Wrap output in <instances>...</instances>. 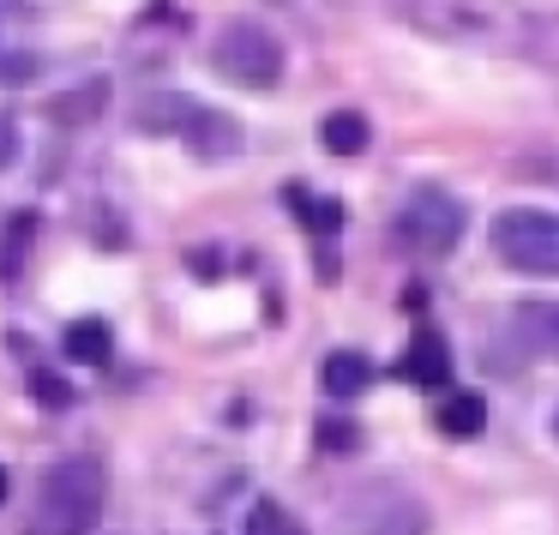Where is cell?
I'll use <instances>...</instances> for the list:
<instances>
[{"label": "cell", "instance_id": "cell-1", "mask_svg": "<svg viewBox=\"0 0 559 535\" xmlns=\"http://www.w3.org/2000/svg\"><path fill=\"white\" fill-rule=\"evenodd\" d=\"M109 506V463L97 451L61 457L37 487V506L25 518V535H91Z\"/></svg>", "mask_w": 559, "mask_h": 535}, {"label": "cell", "instance_id": "cell-2", "mask_svg": "<svg viewBox=\"0 0 559 535\" xmlns=\"http://www.w3.org/2000/svg\"><path fill=\"white\" fill-rule=\"evenodd\" d=\"M139 133L181 139L187 157H199V163H229L235 151H241L235 115L211 109V103H199V97H181V91H157V97L139 103Z\"/></svg>", "mask_w": 559, "mask_h": 535}, {"label": "cell", "instance_id": "cell-3", "mask_svg": "<svg viewBox=\"0 0 559 535\" xmlns=\"http://www.w3.org/2000/svg\"><path fill=\"white\" fill-rule=\"evenodd\" d=\"M409 31L439 43H518V25L499 0H385Z\"/></svg>", "mask_w": 559, "mask_h": 535}, {"label": "cell", "instance_id": "cell-4", "mask_svg": "<svg viewBox=\"0 0 559 535\" xmlns=\"http://www.w3.org/2000/svg\"><path fill=\"white\" fill-rule=\"evenodd\" d=\"M283 67H289L283 37L271 25H259V19H229L217 31V43H211V73L235 91H277Z\"/></svg>", "mask_w": 559, "mask_h": 535}, {"label": "cell", "instance_id": "cell-5", "mask_svg": "<svg viewBox=\"0 0 559 535\" xmlns=\"http://www.w3.org/2000/svg\"><path fill=\"white\" fill-rule=\"evenodd\" d=\"M493 259L523 277H559V217L554 211H499L493 229Z\"/></svg>", "mask_w": 559, "mask_h": 535}, {"label": "cell", "instance_id": "cell-6", "mask_svg": "<svg viewBox=\"0 0 559 535\" xmlns=\"http://www.w3.org/2000/svg\"><path fill=\"white\" fill-rule=\"evenodd\" d=\"M397 241L415 247V253H451L463 241V205L445 193V187H415L397 211Z\"/></svg>", "mask_w": 559, "mask_h": 535}, {"label": "cell", "instance_id": "cell-7", "mask_svg": "<svg viewBox=\"0 0 559 535\" xmlns=\"http://www.w3.org/2000/svg\"><path fill=\"white\" fill-rule=\"evenodd\" d=\"M343 523H349L355 535H421L427 530L421 506H415L409 494H391V487H373V494L361 487Z\"/></svg>", "mask_w": 559, "mask_h": 535}, {"label": "cell", "instance_id": "cell-8", "mask_svg": "<svg viewBox=\"0 0 559 535\" xmlns=\"http://www.w3.org/2000/svg\"><path fill=\"white\" fill-rule=\"evenodd\" d=\"M403 379H415V385L439 391L451 379V343L439 337V331H415L409 355H403Z\"/></svg>", "mask_w": 559, "mask_h": 535}, {"label": "cell", "instance_id": "cell-9", "mask_svg": "<svg viewBox=\"0 0 559 535\" xmlns=\"http://www.w3.org/2000/svg\"><path fill=\"white\" fill-rule=\"evenodd\" d=\"M319 385H325L331 403H349V397H361V391L373 385V361H367L361 349H337V355H325V367H319Z\"/></svg>", "mask_w": 559, "mask_h": 535}, {"label": "cell", "instance_id": "cell-10", "mask_svg": "<svg viewBox=\"0 0 559 535\" xmlns=\"http://www.w3.org/2000/svg\"><path fill=\"white\" fill-rule=\"evenodd\" d=\"M511 49H518L523 61L559 73V13H518V43H511Z\"/></svg>", "mask_w": 559, "mask_h": 535}, {"label": "cell", "instance_id": "cell-11", "mask_svg": "<svg viewBox=\"0 0 559 535\" xmlns=\"http://www.w3.org/2000/svg\"><path fill=\"white\" fill-rule=\"evenodd\" d=\"M319 145H325L331 157H361V151L373 145V127H367L361 109H331L325 121H319Z\"/></svg>", "mask_w": 559, "mask_h": 535}, {"label": "cell", "instance_id": "cell-12", "mask_svg": "<svg viewBox=\"0 0 559 535\" xmlns=\"http://www.w3.org/2000/svg\"><path fill=\"white\" fill-rule=\"evenodd\" d=\"M103 109H109V79H85L79 91H61V97L49 103V121L85 127V121H97Z\"/></svg>", "mask_w": 559, "mask_h": 535}, {"label": "cell", "instance_id": "cell-13", "mask_svg": "<svg viewBox=\"0 0 559 535\" xmlns=\"http://www.w3.org/2000/svg\"><path fill=\"white\" fill-rule=\"evenodd\" d=\"M511 325H518V337L530 343L535 355H554L559 361V301H523Z\"/></svg>", "mask_w": 559, "mask_h": 535}, {"label": "cell", "instance_id": "cell-14", "mask_svg": "<svg viewBox=\"0 0 559 535\" xmlns=\"http://www.w3.org/2000/svg\"><path fill=\"white\" fill-rule=\"evenodd\" d=\"M61 349L73 355L79 367H103L115 355V331H109V319H73L67 325V337H61Z\"/></svg>", "mask_w": 559, "mask_h": 535}, {"label": "cell", "instance_id": "cell-15", "mask_svg": "<svg viewBox=\"0 0 559 535\" xmlns=\"http://www.w3.org/2000/svg\"><path fill=\"white\" fill-rule=\"evenodd\" d=\"M481 427H487V403L475 397V391H457V397L439 403V433H451V439H475Z\"/></svg>", "mask_w": 559, "mask_h": 535}, {"label": "cell", "instance_id": "cell-16", "mask_svg": "<svg viewBox=\"0 0 559 535\" xmlns=\"http://www.w3.org/2000/svg\"><path fill=\"white\" fill-rule=\"evenodd\" d=\"M241 535H307V523L295 518L283 499H253L241 518Z\"/></svg>", "mask_w": 559, "mask_h": 535}, {"label": "cell", "instance_id": "cell-17", "mask_svg": "<svg viewBox=\"0 0 559 535\" xmlns=\"http://www.w3.org/2000/svg\"><path fill=\"white\" fill-rule=\"evenodd\" d=\"M313 439H319V451H325V457H349V451H361V427L337 421V415H325Z\"/></svg>", "mask_w": 559, "mask_h": 535}, {"label": "cell", "instance_id": "cell-18", "mask_svg": "<svg viewBox=\"0 0 559 535\" xmlns=\"http://www.w3.org/2000/svg\"><path fill=\"white\" fill-rule=\"evenodd\" d=\"M31 79H43V55L0 43V85H31Z\"/></svg>", "mask_w": 559, "mask_h": 535}, {"label": "cell", "instance_id": "cell-19", "mask_svg": "<svg viewBox=\"0 0 559 535\" xmlns=\"http://www.w3.org/2000/svg\"><path fill=\"white\" fill-rule=\"evenodd\" d=\"M289 205H307L301 223H307V229H319V235H331V229L343 223V205H337V199H307L301 187H289Z\"/></svg>", "mask_w": 559, "mask_h": 535}, {"label": "cell", "instance_id": "cell-20", "mask_svg": "<svg viewBox=\"0 0 559 535\" xmlns=\"http://www.w3.org/2000/svg\"><path fill=\"white\" fill-rule=\"evenodd\" d=\"M31 397H37L43 409H67V403H73V385H67L61 373H49V367H31Z\"/></svg>", "mask_w": 559, "mask_h": 535}, {"label": "cell", "instance_id": "cell-21", "mask_svg": "<svg viewBox=\"0 0 559 535\" xmlns=\"http://www.w3.org/2000/svg\"><path fill=\"white\" fill-rule=\"evenodd\" d=\"M13 163H19V121L0 115V169H13Z\"/></svg>", "mask_w": 559, "mask_h": 535}, {"label": "cell", "instance_id": "cell-22", "mask_svg": "<svg viewBox=\"0 0 559 535\" xmlns=\"http://www.w3.org/2000/svg\"><path fill=\"white\" fill-rule=\"evenodd\" d=\"M0 19H7V25H31V19H43V13H37V0H0Z\"/></svg>", "mask_w": 559, "mask_h": 535}, {"label": "cell", "instance_id": "cell-23", "mask_svg": "<svg viewBox=\"0 0 559 535\" xmlns=\"http://www.w3.org/2000/svg\"><path fill=\"white\" fill-rule=\"evenodd\" d=\"M7 487H13V482H7V469H0V506H7Z\"/></svg>", "mask_w": 559, "mask_h": 535}, {"label": "cell", "instance_id": "cell-24", "mask_svg": "<svg viewBox=\"0 0 559 535\" xmlns=\"http://www.w3.org/2000/svg\"><path fill=\"white\" fill-rule=\"evenodd\" d=\"M554 439H559V409H554Z\"/></svg>", "mask_w": 559, "mask_h": 535}]
</instances>
